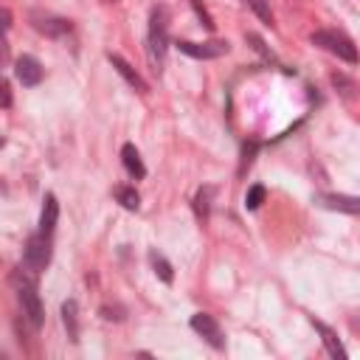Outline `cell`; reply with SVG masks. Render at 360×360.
<instances>
[{"label":"cell","mask_w":360,"mask_h":360,"mask_svg":"<svg viewBox=\"0 0 360 360\" xmlns=\"http://www.w3.org/2000/svg\"><path fill=\"white\" fill-rule=\"evenodd\" d=\"M166 48H169V14L163 6H158L152 8V17H149V56L155 62V70H160Z\"/></svg>","instance_id":"1"},{"label":"cell","mask_w":360,"mask_h":360,"mask_svg":"<svg viewBox=\"0 0 360 360\" xmlns=\"http://www.w3.org/2000/svg\"><path fill=\"white\" fill-rule=\"evenodd\" d=\"M14 284H17V295H20V307H22V315L28 318V323L34 329H39L45 323V312H42V301H39V292H37V284L31 278H22L14 273Z\"/></svg>","instance_id":"2"},{"label":"cell","mask_w":360,"mask_h":360,"mask_svg":"<svg viewBox=\"0 0 360 360\" xmlns=\"http://www.w3.org/2000/svg\"><path fill=\"white\" fill-rule=\"evenodd\" d=\"M312 42L321 45L323 51L335 53L338 59L349 62V65L357 62V48H354V42H352L346 34H340V31H315V34H312Z\"/></svg>","instance_id":"3"},{"label":"cell","mask_w":360,"mask_h":360,"mask_svg":"<svg viewBox=\"0 0 360 360\" xmlns=\"http://www.w3.org/2000/svg\"><path fill=\"white\" fill-rule=\"evenodd\" d=\"M48 262H51V239H48V233H37V236H31L28 239V245H25V256H22V264L31 270V273H39V270H45L48 267Z\"/></svg>","instance_id":"4"},{"label":"cell","mask_w":360,"mask_h":360,"mask_svg":"<svg viewBox=\"0 0 360 360\" xmlns=\"http://www.w3.org/2000/svg\"><path fill=\"white\" fill-rule=\"evenodd\" d=\"M177 48H180V53L194 56V59H217V56L228 53V42H222V39H211V42H188V39H183V42H177Z\"/></svg>","instance_id":"5"},{"label":"cell","mask_w":360,"mask_h":360,"mask_svg":"<svg viewBox=\"0 0 360 360\" xmlns=\"http://www.w3.org/2000/svg\"><path fill=\"white\" fill-rule=\"evenodd\" d=\"M14 73H17V79L22 82V87H37V84L42 82V65H39L37 56H28V53H22V56L17 59Z\"/></svg>","instance_id":"6"},{"label":"cell","mask_w":360,"mask_h":360,"mask_svg":"<svg viewBox=\"0 0 360 360\" xmlns=\"http://www.w3.org/2000/svg\"><path fill=\"white\" fill-rule=\"evenodd\" d=\"M191 329L197 332V335H202L214 349H222V332H219V323L211 318V315H205V312H197V315H191Z\"/></svg>","instance_id":"7"},{"label":"cell","mask_w":360,"mask_h":360,"mask_svg":"<svg viewBox=\"0 0 360 360\" xmlns=\"http://www.w3.org/2000/svg\"><path fill=\"white\" fill-rule=\"evenodd\" d=\"M31 20H34V28H37L39 34H45V37H62V34L70 31V22L62 20V17H51V14H37V11H34Z\"/></svg>","instance_id":"8"},{"label":"cell","mask_w":360,"mask_h":360,"mask_svg":"<svg viewBox=\"0 0 360 360\" xmlns=\"http://www.w3.org/2000/svg\"><path fill=\"white\" fill-rule=\"evenodd\" d=\"M107 59H110V65H112V68H115V70H118V73L124 76V82H127L129 87H135L138 93H149L146 82L141 79V73H138V70H135V68H132L129 62H124V59H121L118 53H107Z\"/></svg>","instance_id":"9"},{"label":"cell","mask_w":360,"mask_h":360,"mask_svg":"<svg viewBox=\"0 0 360 360\" xmlns=\"http://www.w3.org/2000/svg\"><path fill=\"white\" fill-rule=\"evenodd\" d=\"M56 219H59V202L53 194H45L42 200V211H39V231L51 236V231L56 228Z\"/></svg>","instance_id":"10"},{"label":"cell","mask_w":360,"mask_h":360,"mask_svg":"<svg viewBox=\"0 0 360 360\" xmlns=\"http://www.w3.org/2000/svg\"><path fill=\"white\" fill-rule=\"evenodd\" d=\"M312 326L321 332V340H323V346H326V352L335 357V360H346V352H343V346H340V340H338V335L326 326V323H321V321H315L312 318Z\"/></svg>","instance_id":"11"},{"label":"cell","mask_w":360,"mask_h":360,"mask_svg":"<svg viewBox=\"0 0 360 360\" xmlns=\"http://www.w3.org/2000/svg\"><path fill=\"white\" fill-rule=\"evenodd\" d=\"M121 160H124V169H127L135 180H141V177L146 174L143 160H141V155H138V149H135L132 143H124V149H121Z\"/></svg>","instance_id":"12"},{"label":"cell","mask_w":360,"mask_h":360,"mask_svg":"<svg viewBox=\"0 0 360 360\" xmlns=\"http://www.w3.org/2000/svg\"><path fill=\"white\" fill-rule=\"evenodd\" d=\"M321 205L335 208V211H346V214H357L360 211V200L357 197H343V194H323Z\"/></svg>","instance_id":"13"},{"label":"cell","mask_w":360,"mask_h":360,"mask_svg":"<svg viewBox=\"0 0 360 360\" xmlns=\"http://www.w3.org/2000/svg\"><path fill=\"white\" fill-rule=\"evenodd\" d=\"M62 321H65V329H68V338L76 343L79 340V307L73 298H68L62 304Z\"/></svg>","instance_id":"14"},{"label":"cell","mask_w":360,"mask_h":360,"mask_svg":"<svg viewBox=\"0 0 360 360\" xmlns=\"http://www.w3.org/2000/svg\"><path fill=\"white\" fill-rule=\"evenodd\" d=\"M211 197H214V188H211V186H202V188L194 194V211H197L200 219L208 217V211H211Z\"/></svg>","instance_id":"15"},{"label":"cell","mask_w":360,"mask_h":360,"mask_svg":"<svg viewBox=\"0 0 360 360\" xmlns=\"http://www.w3.org/2000/svg\"><path fill=\"white\" fill-rule=\"evenodd\" d=\"M115 197H118V202H121L127 211H138V205H141L138 191L129 188V186H118V188H115Z\"/></svg>","instance_id":"16"},{"label":"cell","mask_w":360,"mask_h":360,"mask_svg":"<svg viewBox=\"0 0 360 360\" xmlns=\"http://www.w3.org/2000/svg\"><path fill=\"white\" fill-rule=\"evenodd\" d=\"M248 3V8L264 22V25H273V11H270V3L267 0H245Z\"/></svg>","instance_id":"17"},{"label":"cell","mask_w":360,"mask_h":360,"mask_svg":"<svg viewBox=\"0 0 360 360\" xmlns=\"http://www.w3.org/2000/svg\"><path fill=\"white\" fill-rule=\"evenodd\" d=\"M152 267H155V273L160 276V281H166V284H172V278H174V273H172V264L160 256V253H152Z\"/></svg>","instance_id":"18"},{"label":"cell","mask_w":360,"mask_h":360,"mask_svg":"<svg viewBox=\"0 0 360 360\" xmlns=\"http://www.w3.org/2000/svg\"><path fill=\"white\" fill-rule=\"evenodd\" d=\"M264 194H267L264 186H250L248 194H245V208H248V211H256V208L264 202Z\"/></svg>","instance_id":"19"},{"label":"cell","mask_w":360,"mask_h":360,"mask_svg":"<svg viewBox=\"0 0 360 360\" xmlns=\"http://www.w3.org/2000/svg\"><path fill=\"white\" fill-rule=\"evenodd\" d=\"M191 6H194V11H197V17H200V20H202V25H205V28H211V31H214V20H211V14H208V11H205V6H202V3H200V0H191Z\"/></svg>","instance_id":"20"},{"label":"cell","mask_w":360,"mask_h":360,"mask_svg":"<svg viewBox=\"0 0 360 360\" xmlns=\"http://www.w3.org/2000/svg\"><path fill=\"white\" fill-rule=\"evenodd\" d=\"M11 28V11L8 8H0V37Z\"/></svg>","instance_id":"21"},{"label":"cell","mask_w":360,"mask_h":360,"mask_svg":"<svg viewBox=\"0 0 360 360\" xmlns=\"http://www.w3.org/2000/svg\"><path fill=\"white\" fill-rule=\"evenodd\" d=\"M253 152H256V143H245V149H242V155H245V160H242V172H245V166H250Z\"/></svg>","instance_id":"22"},{"label":"cell","mask_w":360,"mask_h":360,"mask_svg":"<svg viewBox=\"0 0 360 360\" xmlns=\"http://www.w3.org/2000/svg\"><path fill=\"white\" fill-rule=\"evenodd\" d=\"M0 104H3V107L11 104V93H8V84H6V82H0Z\"/></svg>","instance_id":"23"},{"label":"cell","mask_w":360,"mask_h":360,"mask_svg":"<svg viewBox=\"0 0 360 360\" xmlns=\"http://www.w3.org/2000/svg\"><path fill=\"white\" fill-rule=\"evenodd\" d=\"M6 56H8V45H6V39L0 37V65L6 62Z\"/></svg>","instance_id":"24"}]
</instances>
